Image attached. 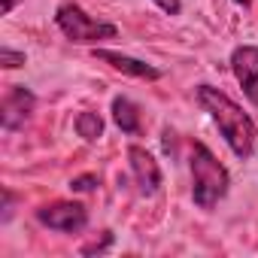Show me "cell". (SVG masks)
<instances>
[{"label": "cell", "mask_w": 258, "mask_h": 258, "mask_svg": "<svg viewBox=\"0 0 258 258\" xmlns=\"http://www.w3.org/2000/svg\"><path fill=\"white\" fill-rule=\"evenodd\" d=\"M195 94H198V103L210 112V118L222 131V137L231 146V152L240 161H249L255 155V146H258V127H255L252 115L243 112L240 103H234L225 91H219L213 85H198Z\"/></svg>", "instance_id": "obj_1"}, {"label": "cell", "mask_w": 258, "mask_h": 258, "mask_svg": "<svg viewBox=\"0 0 258 258\" xmlns=\"http://www.w3.org/2000/svg\"><path fill=\"white\" fill-rule=\"evenodd\" d=\"M188 167H191V201L201 207V210H213L231 188V173L228 167L204 146V143H195L191 146V158H188Z\"/></svg>", "instance_id": "obj_2"}, {"label": "cell", "mask_w": 258, "mask_h": 258, "mask_svg": "<svg viewBox=\"0 0 258 258\" xmlns=\"http://www.w3.org/2000/svg\"><path fill=\"white\" fill-rule=\"evenodd\" d=\"M55 25H58V31H61L70 43H76V46H97V43L112 40V37L118 34L115 25L91 19L79 4H73V0H67V4H61V7L55 10Z\"/></svg>", "instance_id": "obj_3"}, {"label": "cell", "mask_w": 258, "mask_h": 258, "mask_svg": "<svg viewBox=\"0 0 258 258\" xmlns=\"http://www.w3.org/2000/svg\"><path fill=\"white\" fill-rule=\"evenodd\" d=\"M37 222L52 228V231H61V234H76L88 225V210L76 201H58V204H49V207H40L37 210Z\"/></svg>", "instance_id": "obj_4"}, {"label": "cell", "mask_w": 258, "mask_h": 258, "mask_svg": "<svg viewBox=\"0 0 258 258\" xmlns=\"http://www.w3.org/2000/svg\"><path fill=\"white\" fill-rule=\"evenodd\" d=\"M37 109V94L25 85H13L4 100H0V124H4V131H19L25 127V121L34 115Z\"/></svg>", "instance_id": "obj_5"}, {"label": "cell", "mask_w": 258, "mask_h": 258, "mask_svg": "<svg viewBox=\"0 0 258 258\" xmlns=\"http://www.w3.org/2000/svg\"><path fill=\"white\" fill-rule=\"evenodd\" d=\"M231 73L252 106H258V46H237L231 52Z\"/></svg>", "instance_id": "obj_6"}, {"label": "cell", "mask_w": 258, "mask_h": 258, "mask_svg": "<svg viewBox=\"0 0 258 258\" xmlns=\"http://www.w3.org/2000/svg\"><path fill=\"white\" fill-rule=\"evenodd\" d=\"M127 164H131V176L140 188V195H155L161 188V167L152 158V152H146L143 146H127Z\"/></svg>", "instance_id": "obj_7"}, {"label": "cell", "mask_w": 258, "mask_h": 258, "mask_svg": "<svg viewBox=\"0 0 258 258\" xmlns=\"http://www.w3.org/2000/svg\"><path fill=\"white\" fill-rule=\"evenodd\" d=\"M94 58L103 61V64H109L112 70H118V73H124V76H134V79L155 82V79L164 76L158 67H152V64H146V61H140V58H131V55L112 52V49H94Z\"/></svg>", "instance_id": "obj_8"}, {"label": "cell", "mask_w": 258, "mask_h": 258, "mask_svg": "<svg viewBox=\"0 0 258 258\" xmlns=\"http://www.w3.org/2000/svg\"><path fill=\"white\" fill-rule=\"evenodd\" d=\"M112 121L121 127V134L137 137L143 131V118H140V106L131 97H115L112 100Z\"/></svg>", "instance_id": "obj_9"}, {"label": "cell", "mask_w": 258, "mask_h": 258, "mask_svg": "<svg viewBox=\"0 0 258 258\" xmlns=\"http://www.w3.org/2000/svg\"><path fill=\"white\" fill-rule=\"evenodd\" d=\"M73 124H76V134H79L85 143H94V140H100V134H103V118H100L97 112H91V109H82Z\"/></svg>", "instance_id": "obj_10"}, {"label": "cell", "mask_w": 258, "mask_h": 258, "mask_svg": "<svg viewBox=\"0 0 258 258\" xmlns=\"http://www.w3.org/2000/svg\"><path fill=\"white\" fill-rule=\"evenodd\" d=\"M22 64H25V52H16V49H10V46L0 49V67L16 70V67H22Z\"/></svg>", "instance_id": "obj_11"}, {"label": "cell", "mask_w": 258, "mask_h": 258, "mask_svg": "<svg viewBox=\"0 0 258 258\" xmlns=\"http://www.w3.org/2000/svg\"><path fill=\"white\" fill-rule=\"evenodd\" d=\"M97 185H100V179H97L94 173H85V176H76V179L70 182V188H73V191H94Z\"/></svg>", "instance_id": "obj_12"}, {"label": "cell", "mask_w": 258, "mask_h": 258, "mask_svg": "<svg viewBox=\"0 0 258 258\" xmlns=\"http://www.w3.org/2000/svg\"><path fill=\"white\" fill-rule=\"evenodd\" d=\"M109 243H112V231H103V240H100V243H88V246H82V255L106 252V249H109Z\"/></svg>", "instance_id": "obj_13"}, {"label": "cell", "mask_w": 258, "mask_h": 258, "mask_svg": "<svg viewBox=\"0 0 258 258\" xmlns=\"http://www.w3.org/2000/svg\"><path fill=\"white\" fill-rule=\"evenodd\" d=\"M152 4H155L161 13H167V16H179V13H182V0H152Z\"/></svg>", "instance_id": "obj_14"}, {"label": "cell", "mask_w": 258, "mask_h": 258, "mask_svg": "<svg viewBox=\"0 0 258 258\" xmlns=\"http://www.w3.org/2000/svg\"><path fill=\"white\" fill-rule=\"evenodd\" d=\"M13 207H16V195L10 188H4V213H0V222H10L13 219Z\"/></svg>", "instance_id": "obj_15"}, {"label": "cell", "mask_w": 258, "mask_h": 258, "mask_svg": "<svg viewBox=\"0 0 258 258\" xmlns=\"http://www.w3.org/2000/svg\"><path fill=\"white\" fill-rule=\"evenodd\" d=\"M13 7H16V0H4V16H10V13H13Z\"/></svg>", "instance_id": "obj_16"}, {"label": "cell", "mask_w": 258, "mask_h": 258, "mask_svg": "<svg viewBox=\"0 0 258 258\" xmlns=\"http://www.w3.org/2000/svg\"><path fill=\"white\" fill-rule=\"evenodd\" d=\"M234 4H240V7H249V4H252V0H234Z\"/></svg>", "instance_id": "obj_17"}]
</instances>
